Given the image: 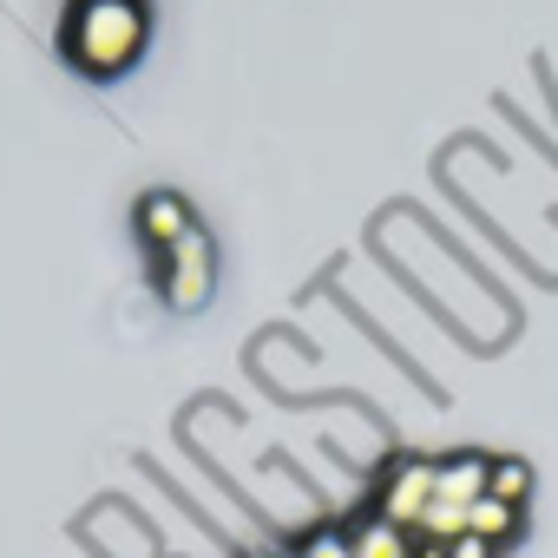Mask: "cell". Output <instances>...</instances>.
<instances>
[{
	"label": "cell",
	"mask_w": 558,
	"mask_h": 558,
	"mask_svg": "<svg viewBox=\"0 0 558 558\" xmlns=\"http://www.w3.org/2000/svg\"><path fill=\"white\" fill-rule=\"evenodd\" d=\"M151 40V14L145 0H73L60 21V53L86 73V80H119Z\"/></svg>",
	"instance_id": "obj_1"
},
{
	"label": "cell",
	"mask_w": 558,
	"mask_h": 558,
	"mask_svg": "<svg viewBox=\"0 0 558 558\" xmlns=\"http://www.w3.org/2000/svg\"><path fill=\"white\" fill-rule=\"evenodd\" d=\"M158 290H165V303L178 316H197L210 303V290H217V243L204 236V223L158 256Z\"/></svg>",
	"instance_id": "obj_2"
},
{
	"label": "cell",
	"mask_w": 558,
	"mask_h": 558,
	"mask_svg": "<svg viewBox=\"0 0 558 558\" xmlns=\"http://www.w3.org/2000/svg\"><path fill=\"white\" fill-rule=\"evenodd\" d=\"M427 506H434V460H421V453L388 460L381 466V486H375V512L414 532L427 519Z\"/></svg>",
	"instance_id": "obj_3"
},
{
	"label": "cell",
	"mask_w": 558,
	"mask_h": 558,
	"mask_svg": "<svg viewBox=\"0 0 558 558\" xmlns=\"http://www.w3.org/2000/svg\"><path fill=\"white\" fill-rule=\"evenodd\" d=\"M197 230V210L178 197V191H145L138 197V236L151 243V256H165L171 243H184Z\"/></svg>",
	"instance_id": "obj_4"
},
{
	"label": "cell",
	"mask_w": 558,
	"mask_h": 558,
	"mask_svg": "<svg viewBox=\"0 0 558 558\" xmlns=\"http://www.w3.org/2000/svg\"><path fill=\"white\" fill-rule=\"evenodd\" d=\"M486 486H493V453H447V460H434V499L440 506H480L486 499Z\"/></svg>",
	"instance_id": "obj_5"
},
{
	"label": "cell",
	"mask_w": 558,
	"mask_h": 558,
	"mask_svg": "<svg viewBox=\"0 0 558 558\" xmlns=\"http://www.w3.org/2000/svg\"><path fill=\"white\" fill-rule=\"evenodd\" d=\"M349 551H355V558H414V551H421V538H414L408 525H395V519L368 512V519H355V525H349Z\"/></svg>",
	"instance_id": "obj_6"
},
{
	"label": "cell",
	"mask_w": 558,
	"mask_h": 558,
	"mask_svg": "<svg viewBox=\"0 0 558 558\" xmlns=\"http://www.w3.org/2000/svg\"><path fill=\"white\" fill-rule=\"evenodd\" d=\"M519 519H525V506H506V499H480V506H466V538H486L493 551L499 545H512L519 538Z\"/></svg>",
	"instance_id": "obj_7"
},
{
	"label": "cell",
	"mask_w": 558,
	"mask_h": 558,
	"mask_svg": "<svg viewBox=\"0 0 558 558\" xmlns=\"http://www.w3.org/2000/svg\"><path fill=\"white\" fill-rule=\"evenodd\" d=\"M493 499H506V506H525L532 499V466L525 460H512V453H499L493 460V486H486Z\"/></svg>",
	"instance_id": "obj_8"
},
{
	"label": "cell",
	"mask_w": 558,
	"mask_h": 558,
	"mask_svg": "<svg viewBox=\"0 0 558 558\" xmlns=\"http://www.w3.org/2000/svg\"><path fill=\"white\" fill-rule=\"evenodd\" d=\"M296 558H355V551H349V532H342V525H323V532H310V538H303V551H296Z\"/></svg>",
	"instance_id": "obj_9"
},
{
	"label": "cell",
	"mask_w": 558,
	"mask_h": 558,
	"mask_svg": "<svg viewBox=\"0 0 558 558\" xmlns=\"http://www.w3.org/2000/svg\"><path fill=\"white\" fill-rule=\"evenodd\" d=\"M447 558H499V551H493L486 538H466V532H460V538L447 545Z\"/></svg>",
	"instance_id": "obj_10"
},
{
	"label": "cell",
	"mask_w": 558,
	"mask_h": 558,
	"mask_svg": "<svg viewBox=\"0 0 558 558\" xmlns=\"http://www.w3.org/2000/svg\"><path fill=\"white\" fill-rule=\"evenodd\" d=\"M414 558H447V545H427V538H421V551H414Z\"/></svg>",
	"instance_id": "obj_11"
}]
</instances>
